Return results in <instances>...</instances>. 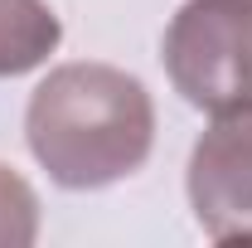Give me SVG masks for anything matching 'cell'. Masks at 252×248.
<instances>
[{"instance_id":"2","label":"cell","mask_w":252,"mask_h":248,"mask_svg":"<svg viewBox=\"0 0 252 248\" xmlns=\"http://www.w3.org/2000/svg\"><path fill=\"white\" fill-rule=\"evenodd\" d=\"M165 73L189 107L233 117L252 107V0H185L165 30Z\"/></svg>"},{"instance_id":"5","label":"cell","mask_w":252,"mask_h":248,"mask_svg":"<svg viewBox=\"0 0 252 248\" xmlns=\"http://www.w3.org/2000/svg\"><path fill=\"white\" fill-rule=\"evenodd\" d=\"M34 239H39V200L10 165H0V248H25Z\"/></svg>"},{"instance_id":"4","label":"cell","mask_w":252,"mask_h":248,"mask_svg":"<svg viewBox=\"0 0 252 248\" xmlns=\"http://www.w3.org/2000/svg\"><path fill=\"white\" fill-rule=\"evenodd\" d=\"M63 25L49 0H0V78H20L59 49Z\"/></svg>"},{"instance_id":"3","label":"cell","mask_w":252,"mask_h":248,"mask_svg":"<svg viewBox=\"0 0 252 248\" xmlns=\"http://www.w3.org/2000/svg\"><path fill=\"white\" fill-rule=\"evenodd\" d=\"M189 205L214 244L252 239V107L214 117V126L194 141Z\"/></svg>"},{"instance_id":"1","label":"cell","mask_w":252,"mask_h":248,"mask_svg":"<svg viewBox=\"0 0 252 248\" xmlns=\"http://www.w3.org/2000/svg\"><path fill=\"white\" fill-rule=\"evenodd\" d=\"M25 136L54 185L102 190L146 165L156 146V102L126 68L63 63L30 93Z\"/></svg>"}]
</instances>
